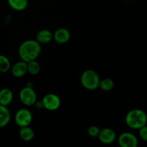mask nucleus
Segmentation results:
<instances>
[{
  "mask_svg": "<svg viewBox=\"0 0 147 147\" xmlns=\"http://www.w3.org/2000/svg\"><path fill=\"white\" fill-rule=\"evenodd\" d=\"M42 51L41 44L36 40H27L23 42L18 49L19 56L21 60L28 63L36 60Z\"/></svg>",
  "mask_w": 147,
  "mask_h": 147,
  "instance_id": "f257e3e1",
  "label": "nucleus"
},
{
  "mask_svg": "<svg viewBox=\"0 0 147 147\" xmlns=\"http://www.w3.org/2000/svg\"><path fill=\"white\" fill-rule=\"evenodd\" d=\"M126 125L130 129L139 130L147 123V115L144 111L134 109L129 111L125 118Z\"/></svg>",
  "mask_w": 147,
  "mask_h": 147,
  "instance_id": "f03ea898",
  "label": "nucleus"
},
{
  "mask_svg": "<svg viewBox=\"0 0 147 147\" xmlns=\"http://www.w3.org/2000/svg\"><path fill=\"white\" fill-rule=\"evenodd\" d=\"M100 77L95 70H86L83 72L80 76V83L86 89L94 90L98 88Z\"/></svg>",
  "mask_w": 147,
  "mask_h": 147,
  "instance_id": "7ed1b4c3",
  "label": "nucleus"
},
{
  "mask_svg": "<svg viewBox=\"0 0 147 147\" xmlns=\"http://www.w3.org/2000/svg\"><path fill=\"white\" fill-rule=\"evenodd\" d=\"M19 98L20 101L26 106H34L37 101V94L33 88L28 86H25L20 90Z\"/></svg>",
  "mask_w": 147,
  "mask_h": 147,
  "instance_id": "20e7f679",
  "label": "nucleus"
},
{
  "mask_svg": "<svg viewBox=\"0 0 147 147\" xmlns=\"http://www.w3.org/2000/svg\"><path fill=\"white\" fill-rule=\"evenodd\" d=\"M14 120L17 126L20 128L28 126L32 121V114L29 109H21L16 113Z\"/></svg>",
  "mask_w": 147,
  "mask_h": 147,
  "instance_id": "39448f33",
  "label": "nucleus"
},
{
  "mask_svg": "<svg viewBox=\"0 0 147 147\" xmlns=\"http://www.w3.org/2000/svg\"><path fill=\"white\" fill-rule=\"evenodd\" d=\"M43 108L50 111L57 110L61 105L60 97L55 93H48L43 97L42 100Z\"/></svg>",
  "mask_w": 147,
  "mask_h": 147,
  "instance_id": "423d86ee",
  "label": "nucleus"
},
{
  "mask_svg": "<svg viewBox=\"0 0 147 147\" xmlns=\"http://www.w3.org/2000/svg\"><path fill=\"white\" fill-rule=\"evenodd\" d=\"M118 143L121 147H137L139 141L134 134L131 132H123L119 136Z\"/></svg>",
  "mask_w": 147,
  "mask_h": 147,
  "instance_id": "0eeeda50",
  "label": "nucleus"
},
{
  "mask_svg": "<svg viewBox=\"0 0 147 147\" xmlns=\"http://www.w3.org/2000/svg\"><path fill=\"white\" fill-rule=\"evenodd\" d=\"M99 141L104 144H111L116 139V132L110 128H104L100 131L98 136Z\"/></svg>",
  "mask_w": 147,
  "mask_h": 147,
  "instance_id": "6e6552de",
  "label": "nucleus"
},
{
  "mask_svg": "<svg viewBox=\"0 0 147 147\" xmlns=\"http://www.w3.org/2000/svg\"><path fill=\"white\" fill-rule=\"evenodd\" d=\"M10 69L12 76L17 78H20L27 74V64L26 62L21 60L16 63L13 66H11Z\"/></svg>",
  "mask_w": 147,
  "mask_h": 147,
  "instance_id": "1a4fd4ad",
  "label": "nucleus"
},
{
  "mask_svg": "<svg viewBox=\"0 0 147 147\" xmlns=\"http://www.w3.org/2000/svg\"><path fill=\"white\" fill-rule=\"evenodd\" d=\"M70 39V32L66 28H59L53 33V40L58 44H65Z\"/></svg>",
  "mask_w": 147,
  "mask_h": 147,
  "instance_id": "9d476101",
  "label": "nucleus"
},
{
  "mask_svg": "<svg viewBox=\"0 0 147 147\" xmlns=\"http://www.w3.org/2000/svg\"><path fill=\"white\" fill-rule=\"evenodd\" d=\"M36 40L40 44H47L53 40V34L47 29L41 30L36 34Z\"/></svg>",
  "mask_w": 147,
  "mask_h": 147,
  "instance_id": "9b49d317",
  "label": "nucleus"
},
{
  "mask_svg": "<svg viewBox=\"0 0 147 147\" xmlns=\"http://www.w3.org/2000/svg\"><path fill=\"white\" fill-rule=\"evenodd\" d=\"M14 95L9 88H4L0 90V105L7 106L12 102Z\"/></svg>",
  "mask_w": 147,
  "mask_h": 147,
  "instance_id": "f8f14e48",
  "label": "nucleus"
},
{
  "mask_svg": "<svg viewBox=\"0 0 147 147\" xmlns=\"http://www.w3.org/2000/svg\"><path fill=\"white\" fill-rule=\"evenodd\" d=\"M11 120V113L8 108L0 105V128L5 127Z\"/></svg>",
  "mask_w": 147,
  "mask_h": 147,
  "instance_id": "ddd939ff",
  "label": "nucleus"
},
{
  "mask_svg": "<svg viewBox=\"0 0 147 147\" xmlns=\"http://www.w3.org/2000/svg\"><path fill=\"white\" fill-rule=\"evenodd\" d=\"M19 136L22 141L25 142H31L34 136V132L32 128L28 126H24L20 128L19 131Z\"/></svg>",
  "mask_w": 147,
  "mask_h": 147,
  "instance_id": "4468645a",
  "label": "nucleus"
},
{
  "mask_svg": "<svg viewBox=\"0 0 147 147\" xmlns=\"http://www.w3.org/2000/svg\"><path fill=\"white\" fill-rule=\"evenodd\" d=\"M28 0H7L9 6L15 11H21L26 9L28 6Z\"/></svg>",
  "mask_w": 147,
  "mask_h": 147,
  "instance_id": "2eb2a0df",
  "label": "nucleus"
},
{
  "mask_svg": "<svg viewBox=\"0 0 147 147\" xmlns=\"http://www.w3.org/2000/svg\"><path fill=\"white\" fill-rule=\"evenodd\" d=\"M27 73L32 76H36L40 71V65L36 60H31L27 63Z\"/></svg>",
  "mask_w": 147,
  "mask_h": 147,
  "instance_id": "dca6fc26",
  "label": "nucleus"
},
{
  "mask_svg": "<svg viewBox=\"0 0 147 147\" xmlns=\"http://www.w3.org/2000/svg\"><path fill=\"white\" fill-rule=\"evenodd\" d=\"M98 88L103 91H111L114 88V82L111 78H103L100 80Z\"/></svg>",
  "mask_w": 147,
  "mask_h": 147,
  "instance_id": "f3484780",
  "label": "nucleus"
},
{
  "mask_svg": "<svg viewBox=\"0 0 147 147\" xmlns=\"http://www.w3.org/2000/svg\"><path fill=\"white\" fill-rule=\"evenodd\" d=\"M11 68V63L7 57L0 55V73H7Z\"/></svg>",
  "mask_w": 147,
  "mask_h": 147,
  "instance_id": "a211bd4d",
  "label": "nucleus"
},
{
  "mask_svg": "<svg viewBox=\"0 0 147 147\" xmlns=\"http://www.w3.org/2000/svg\"><path fill=\"white\" fill-rule=\"evenodd\" d=\"M100 129L96 126H91L88 129V134L90 137L96 138L98 136L99 133H100Z\"/></svg>",
  "mask_w": 147,
  "mask_h": 147,
  "instance_id": "6ab92c4d",
  "label": "nucleus"
},
{
  "mask_svg": "<svg viewBox=\"0 0 147 147\" xmlns=\"http://www.w3.org/2000/svg\"><path fill=\"white\" fill-rule=\"evenodd\" d=\"M139 136L144 142H147V125L142 126L139 129Z\"/></svg>",
  "mask_w": 147,
  "mask_h": 147,
  "instance_id": "aec40b11",
  "label": "nucleus"
},
{
  "mask_svg": "<svg viewBox=\"0 0 147 147\" xmlns=\"http://www.w3.org/2000/svg\"><path fill=\"white\" fill-rule=\"evenodd\" d=\"M34 106H35V109H43V104H42V100H40V101L37 100V101L35 102V103L34 104Z\"/></svg>",
  "mask_w": 147,
  "mask_h": 147,
  "instance_id": "412c9836",
  "label": "nucleus"
},
{
  "mask_svg": "<svg viewBox=\"0 0 147 147\" xmlns=\"http://www.w3.org/2000/svg\"><path fill=\"white\" fill-rule=\"evenodd\" d=\"M123 1H130V0H123Z\"/></svg>",
  "mask_w": 147,
  "mask_h": 147,
  "instance_id": "4be33fe9",
  "label": "nucleus"
},
{
  "mask_svg": "<svg viewBox=\"0 0 147 147\" xmlns=\"http://www.w3.org/2000/svg\"><path fill=\"white\" fill-rule=\"evenodd\" d=\"M146 125H147V123H146Z\"/></svg>",
  "mask_w": 147,
  "mask_h": 147,
  "instance_id": "5701e85b",
  "label": "nucleus"
}]
</instances>
